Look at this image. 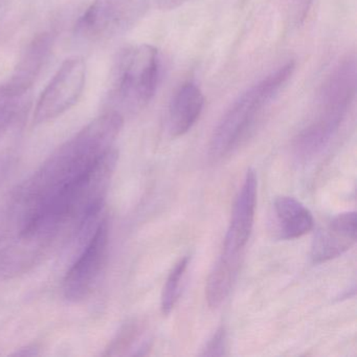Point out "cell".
Returning <instances> with one entry per match:
<instances>
[{
	"mask_svg": "<svg viewBox=\"0 0 357 357\" xmlns=\"http://www.w3.org/2000/svg\"><path fill=\"white\" fill-rule=\"evenodd\" d=\"M124 116L107 112L66 142L37 171L22 190L24 212L75 181L112 150Z\"/></svg>",
	"mask_w": 357,
	"mask_h": 357,
	"instance_id": "cell-1",
	"label": "cell"
},
{
	"mask_svg": "<svg viewBox=\"0 0 357 357\" xmlns=\"http://www.w3.org/2000/svg\"><path fill=\"white\" fill-rule=\"evenodd\" d=\"M160 78V59L155 47L139 45L123 50L110 75L109 112L123 116L141 110L153 98Z\"/></svg>",
	"mask_w": 357,
	"mask_h": 357,
	"instance_id": "cell-2",
	"label": "cell"
},
{
	"mask_svg": "<svg viewBox=\"0 0 357 357\" xmlns=\"http://www.w3.org/2000/svg\"><path fill=\"white\" fill-rule=\"evenodd\" d=\"M294 68V62H288L246 89L233 102L213 133L208 150L213 160L225 158L239 145L263 109L291 78Z\"/></svg>",
	"mask_w": 357,
	"mask_h": 357,
	"instance_id": "cell-3",
	"label": "cell"
},
{
	"mask_svg": "<svg viewBox=\"0 0 357 357\" xmlns=\"http://www.w3.org/2000/svg\"><path fill=\"white\" fill-rule=\"evenodd\" d=\"M356 93V61L348 58L331 73L321 87L319 112L298 135L303 148L319 153L334 137Z\"/></svg>",
	"mask_w": 357,
	"mask_h": 357,
	"instance_id": "cell-4",
	"label": "cell"
},
{
	"mask_svg": "<svg viewBox=\"0 0 357 357\" xmlns=\"http://www.w3.org/2000/svg\"><path fill=\"white\" fill-rule=\"evenodd\" d=\"M148 8V0H93L77 22V35L89 41L121 36L141 22Z\"/></svg>",
	"mask_w": 357,
	"mask_h": 357,
	"instance_id": "cell-5",
	"label": "cell"
},
{
	"mask_svg": "<svg viewBox=\"0 0 357 357\" xmlns=\"http://www.w3.org/2000/svg\"><path fill=\"white\" fill-rule=\"evenodd\" d=\"M86 81V64L83 58L72 57L60 66L39 98L34 123L49 122L68 112L80 99Z\"/></svg>",
	"mask_w": 357,
	"mask_h": 357,
	"instance_id": "cell-6",
	"label": "cell"
},
{
	"mask_svg": "<svg viewBox=\"0 0 357 357\" xmlns=\"http://www.w3.org/2000/svg\"><path fill=\"white\" fill-rule=\"evenodd\" d=\"M109 244V225L103 219L66 273L63 282L64 296L70 302H81L91 296L101 275Z\"/></svg>",
	"mask_w": 357,
	"mask_h": 357,
	"instance_id": "cell-7",
	"label": "cell"
},
{
	"mask_svg": "<svg viewBox=\"0 0 357 357\" xmlns=\"http://www.w3.org/2000/svg\"><path fill=\"white\" fill-rule=\"evenodd\" d=\"M53 37L49 33L38 35L22 54L13 74L0 84V102H11L22 97L36 81L51 54Z\"/></svg>",
	"mask_w": 357,
	"mask_h": 357,
	"instance_id": "cell-8",
	"label": "cell"
},
{
	"mask_svg": "<svg viewBox=\"0 0 357 357\" xmlns=\"http://www.w3.org/2000/svg\"><path fill=\"white\" fill-rule=\"evenodd\" d=\"M256 173L248 170L234 206L231 223L225 236L222 255L240 257L250 239L254 225L257 202Z\"/></svg>",
	"mask_w": 357,
	"mask_h": 357,
	"instance_id": "cell-9",
	"label": "cell"
},
{
	"mask_svg": "<svg viewBox=\"0 0 357 357\" xmlns=\"http://www.w3.org/2000/svg\"><path fill=\"white\" fill-rule=\"evenodd\" d=\"M357 217L355 212L342 213L319 229L313 240L311 258L324 263L342 256L356 243Z\"/></svg>",
	"mask_w": 357,
	"mask_h": 357,
	"instance_id": "cell-10",
	"label": "cell"
},
{
	"mask_svg": "<svg viewBox=\"0 0 357 357\" xmlns=\"http://www.w3.org/2000/svg\"><path fill=\"white\" fill-rule=\"evenodd\" d=\"M202 89L193 82L183 84L171 100L168 112L169 132L177 137L185 135L195 125L204 110Z\"/></svg>",
	"mask_w": 357,
	"mask_h": 357,
	"instance_id": "cell-11",
	"label": "cell"
},
{
	"mask_svg": "<svg viewBox=\"0 0 357 357\" xmlns=\"http://www.w3.org/2000/svg\"><path fill=\"white\" fill-rule=\"evenodd\" d=\"M273 214L275 231L281 239H298L312 229V214L302 202L294 197H278L273 204Z\"/></svg>",
	"mask_w": 357,
	"mask_h": 357,
	"instance_id": "cell-12",
	"label": "cell"
},
{
	"mask_svg": "<svg viewBox=\"0 0 357 357\" xmlns=\"http://www.w3.org/2000/svg\"><path fill=\"white\" fill-rule=\"evenodd\" d=\"M239 264L240 258L221 255L206 282V298L210 308H218L225 302L231 292Z\"/></svg>",
	"mask_w": 357,
	"mask_h": 357,
	"instance_id": "cell-13",
	"label": "cell"
},
{
	"mask_svg": "<svg viewBox=\"0 0 357 357\" xmlns=\"http://www.w3.org/2000/svg\"><path fill=\"white\" fill-rule=\"evenodd\" d=\"M188 265H189V257H185L175 264L171 273H169L162 294V312L164 315L170 314L178 301L181 283L185 278Z\"/></svg>",
	"mask_w": 357,
	"mask_h": 357,
	"instance_id": "cell-14",
	"label": "cell"
},
{
	"mask_svg": "<svg viewBox=\"0 0 357 357\" xmlns=\"http://www.w3.org/2000/svg\"><path fill=\"white\" fill-rule=\"evenodd\" d=\"M227 350V332L223 327L219 328L213 337L208 340L202 355L204 356H222Z\"/></svg>",
	"mask_w": 357,
	"mask_h": 357,
	"instance_id": "cell-15",
	"label": "cell"
},
{
	"mask_svg": "<svg viewBox=\"0 0 357 357\" xmlns=\"http://www.w3.org/2000/svg\"><path fill=\"white\" fill-rule=\"evenodd\" d=\"M16 114H17V106L13 103V101H11V103L10 101L0 102V131L11 124Z\"/></svg>",
	"mask_w": 357,
	"mask_h": 357,
	"instance_id": "cell-16",
	"label": "cell"
}]
</instances>
